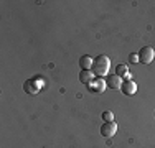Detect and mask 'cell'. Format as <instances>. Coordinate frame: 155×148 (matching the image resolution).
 Segmentation results:
<instances>
[{"label":"cell","instance_id":"cell-1","mask_svg":"<svg viewBox=\"0 0 155 148\" xmlns=\"http://www.w3.org/2000/svg\"><path fill=\"white\" fill-rule=\"evenodd\" d=\"M109 66H110L109 58L106 56V54H99V56H96V58L93 59V66H91V71H93L96 76L102 77V76H106V74H107Z\"/></svg>","mask_w":155,"mask_h":148},{"label":"cell","instance_id":"cell-2","mask_svg":"<svg viewBox=\"0 0 155 148\" xmlns=\"http://www.w3.org/2000/svg\"><path fill=\"white\" fill-rule=\"evenodd\" d=\"M153 58H155V51H153L152 46L140 48V51H139V61L142 63V64H150V63L153 61Z\"/></svg>","mask_w":155,"mask_h":148},{"label":"cell","instance_id":"cell-8","mask_svg":"<svg viewBox=\"0 0 155 148\" xmlns=\"http://www.w3.org/2000/svg\"><path fill=\"white\" fill-rule=\"evenodd\" d=\"M91 66H93V59H91L89 54H84V56L79 58V68L83 71H89Z\"/></svg>","mask_w":155,"mask_h":148},{"label":"cell","instance_id":"cell-9","mask_svg":"<svg viewBox=\"0 0 155 148\" xmlns=\"http://www.w3.org/2000/svg\"><path fill=\"white\" fill-rule=\"evenodd\" d=\"M127 72H129V69H127V66H125V64H119V66H116V74H117L119 77L127 76Z\"/></svg>","mask_w":155,"mask_h":148},{"label":"cell","instance_id":"cell-4","mask_svg":"<svg viewBox=\"0 0 155 148\" xmlns=\"http://www.w3.org/2000/svg\"><path fill=\"white\" fill-rule=\"evenodd\" d=\"M117 132V125L114 124V122H106V124L101 125V135L106 137V138H110V137H114Z\"/></svg>","mask_w":155,"mask_h":148},{"label":"cell","instance_id":"cell-6","mask_svg":"<svg viewBox=\"0 0 155 148\" xmlns=\"http://www.w3.org/2000/svg\"><path fill=\"white\" fill-rule=\"evenodd\" d=\"M120 91H122L124 95H134L135 92H137V84L129 79V81H125V82L120 84Z\"/></svg>","mask_w":155,"mask_h":148},{"label":"cell","instance_id":"cell-12","mask_svg":"<svg viewBox=\"0 0 155 148\" xmlns=\"http://www.w3.org/2000/svg\"><path fill=\"white\" fill-rule=\"evenodd\" d=\"M129 61H130V63H139V54L132 53L130 56H129Z\"/></svg>","mask_w":155,"mask_h":148},{"label":"cell","instance_id":"cell-3","mask_svg":"<svg viewBox=\"0 0 155 148\" xmlns=\"http://www.w3.org/2000/svg\"><path fill=\"white\" fill-rule=\"evenodd\" d=\"M86 86H87V91H89L91 94H102L104 89H106V81H102V79H91Z\"/></svg>","mask_w":155,"mask_h":148},{"label":"cell","instance_id":"cell-11","mask_svg":"<svg viewBox=\"0 0 155 148\" xmlns=\"http://www.w3.org/2000/svg\"><path fill=\"white\" fill-rule=\"evenodd\" d=\"M102 120H104V122H112V120H114V115H112V112H109V110H106V112H102Z\"/></svg>","mask_w":155,"mask_h":148},{"label":"cell","instance_id":"cell-7","mask_svg":"<svg viewBox=\"0 0 155 148\" xmlns=\"http://www.w3.org/2000/svg\"><path fill=\"white\" fill-rule=\"evenodd\" d=\"M120 84H122V81L117 74H109L107 79H106V86L110 89H120Z\"/></svg>","mask_w":155,"mask_h":148},{"label":"cell","instance_id":"cell-10","mask_svg":"<svg viewBox=\"0 0 155 148\" xmlns=\"http://www.w3.org/2000/svg\"><path fill=\"white\" fill-rule=\"evenodd\" d=\"M79 81H81L83 84H87V82L91 81V72H89V71H81V72H79Z\"/></svg>","mask_w":155,"mask_h":148},{"label":"cell","instance_id":"cell-5","mask_svg":"<svg viewBox=\"0 0 155 148\" xmlns=\"http://www.w3.org/2000/svg\"><path fill=\"white\" fill-rule=\"evenodd\" d=\"M40 86H41V84H36V79H28L23 82V91L27 92L28 95H36L40 91Z\"/></svg>","mask_w":155,"mask_h":148}]
</instances>
